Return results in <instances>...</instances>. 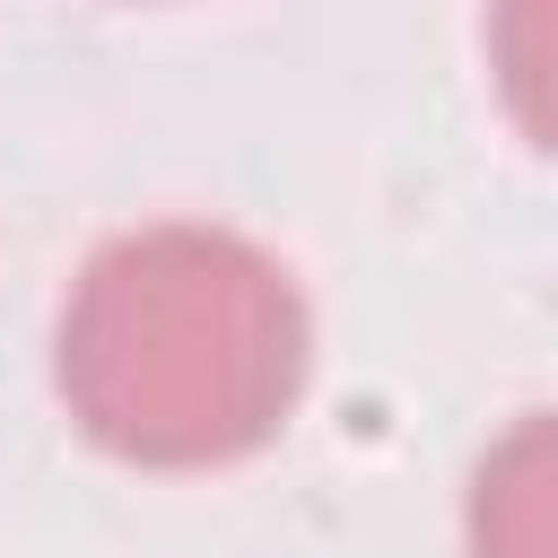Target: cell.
I'll return each mask as SVG.
<instances>
[{
  "instance_id": "6da1fadb",
  "label": "cell",
  "mask_w": 558,
  "mask_h": 558,
  "mask_svg": "<svg viewBox=\"0 0 558 558\" xmlns=\"http://www.w3.org/2000/svg\"><path fill=\"white\" fill-rule=\"evenodd\" d=\"M305 384V305L270 253L218 227L105 244L61 305L70 418L148 471L253 453Z\"/></svg>"
}]
</instances>
